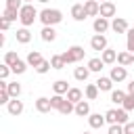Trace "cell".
I'll use <instances>...</instances> for the list:
<instances>
[{
  "label": "cell",
  "instance_id": "52a82bcc",
  "mask_svg": "<svg viewBox=\"0 0 134 134\" xmlns=\"http://www.w3.org/2000/svg\"><path fill=\"white\" fill-rule=\"evenodd\" d=\"M111 29H113L115 34H126L130 27H128V21H126L124 17H113V19H111Z\"/></svg>",
  "mask_w": 134,
  "mask_h": 134
},
{
  "label": "cell",
  "instance_id": "74e56055",
  "mask_svg": "<svg viewBox=\"0 0 134 134\" xmlns=\"http://www.w3.org/2000/svg\"><path fill=\"white\" fill-rule=\"evenodd\" d=\"M107 134H124V124H111Z\"/></svg>",
  "mask_w": 134,
  "mask_h": 134
},
{
  "label": "cell",
  "instance_id": "4fadbf2b",
  "mask_svg": "<svg viewBox=\"0 0 134 134\" xmlns=\"http://www.w3.org/2000/svg\"><path fill=\"white\" fill-rule=\"evenodd\" d=\"M40 38H42L44 42H54V40H57V29H54V25H44L42 31H40Z\"/></svg>",
  "mask_w": 134,
  "mask_h": 134
},
{
  "label": "cell",
  "instance_id": "277c9868",
  "mask_svg": "<svg viewBox=\"0 0 134 134\" xmlns=\"http://www.w3.org/2000/svg\"><path fill=\"white\" fill-rule=\"evenodd\" d=\"M90 48L96 50V52H103L105 48H109V46H107V36H105V34H94V36L90 38Z\"/></svg>",
  "mask_w": 134,
  "mask_h": 134
},
{
  "label": "cell",
  "instance_id": "5bb4252c",
  "mask_svg": "<svg viewBox=\"0 0 134 134\" xmlns=\"http://www.w3.org/2000/svg\"><path fill=\"white\" fill-rule=\"evenodd\" d=\"M36 111H38V113H50V111H52L50 98H46V96H40V98H36Z\"/></svg>",
  "mask_w": 134,
  "mask_h": 134
},
{
  "label": "cell",
  "instance_id": "ab89813d",
  "mask_svg": "<svg viewBox=\"0 0 134 134\" xmlns=\"http://www.w3.org/2000/svg\"><path fill=\"white\" fill-rule=\"evenodd\" d=\"M10 71H13V69H10V65H6V63H2V65H0V80H6Z\"/></svg>",
  "mask_w": 134,
  "mask_h": 134
},
{
  "label": "cell",
  "instance_id": "f6af8a7d",
  "mask_svg": "<svg viewBox=\"0 0 134 134\" xmlns=\"http://www.w3.org/2000/svg\"><path fill=\"white\" fill-rule=\"evenodd\" d=\"M38 2H40V4H46V2H48V0H38Z\"/></svg>",
  "mask_w": 134,
  "mask_h": 134
},
{
  "label": "cell",
  "instance_id": "9c48e42d",
  "mask_svg": "<svg viewBox=\"0 0 134 134\" xmlns=\"http://www.w3.org/2000/svg\"><path fill=\"white\" fill-rule=\"evenodd\" d=\"M94 84L98 86L100 92H111V90H113V80H111L109 75H98V80H96Z\"/></svg>",
  "mask_w": 134,
  "mask_h": 134
},
{
  "label": "cell",
  "instance_id": "e0dca14e",
  "mask_svg": "<svg viewBox=\"0 0 134 134\" xmlns=\"http://www.w3.org/2000/svg\"><path fill=\"white\" fill-rule=\"evenodd\" d=\"M15 38H17L19 44H29V40H31V31H29V27H19L17 34H15Z\"/></svg>",
  "mask_w": 134,
  "mask_h": 134
},
{
  "label": "cell",
  "instance_id": "b9f144b4",
  "mask_svg": "<svg viewBox=\"0 0 134 134\" xmlns=\"http://www.w3.org/2000/svg\"><path fill=\"white\" fill-rule=\"evenodd\" d=\"M124 134H134V121L124 124Z\"/></svg>",
  "mask_w": 134,
  "mask_h": 134
},
{
  "label": "cell",
  "instance_id": "8d00e7d4",
  "mask_svg": "<svg viewBox=\"0 0 134 134\" xmlns=\"http://www.w3.org/2000/svg\"><path fill=\"white\" fill-rule=\"evenodd\" d=\"M128 113H130V111H126L124 107L117 109V124H128V121H130V119H128Z\"/></svg>",
  "mask_w": 134,
  "mask_h": 134
},
{
  "label": "cell",
  "instance_id": "ba28073f",
  "mask_svg": "<svg viewBox=\"0 0 134 134\" xmlns=\"http://www.w3.org/2000/svg\"><path fill=\"white\" fill-rule=\"evenodd\" d=\"M109 77L113 80V82H124L126 77H128V71H126V67H121V65H117V67H111V73H109Z\"/></svg>",
  "mask_w": 134,
  "mask_h": 134
},
{
  "label": "cell",
  "instance_id": "6da1fadb",
  "mask_svg": "<svg viewBox=\"0 0 134 134\" xmlns=\"http://www.w3.org/2000/svg\"><path fill=\"white\" fill-rule=\"evenodd\" d=\"M40 17V13L36 10V6L34 4H23L21 6V10H19V21H21V25L23 27H31L34 25V21Z\"/></svg>",
  "mask_w": 134,
  "mask_h": 134
},
{
  "label": "cell",
  "instance_id": "8fae6325",
  "mask_svg": "<svg viewBox=\"0 0 134 134\" xmlns=\"http://www.w3.org/2000/svg\"><path fill=\"white\" fill-rule=\"evenodd\" d=\"M134 63V52H130V50H121V52H117V65H121V67H130Z\"/></svg>",
  "mask_w": 134,
  "mask_h": 134
},
{
  "label": "cell",
  "instance_id": "1f68e13d",
  "mask_svg": "<svg viewBox=\"0 0 134 134\" xmlns=\"http://www.w3.org/2000/svg\"><path fill=\"white\" fill-rule=\"evenodd\" d=\"M126 50L134 52V27L126 31Z\"/></svg>",
  "mask_w": 134,
  "mask_h": 134
},
{
  "label": "cell",
  "instance_id": "7c38bea8",
  "mask_svg": "<svg viewBox=\"0 0 134 134\" xmlns=\"http://www.w3.org/2000/svg\"><path fill=\"white\" fill-rule=\"evenodd\" d=\"M84 8H86V15H88V17H98V13H100V2H98V0H86V2H84Z\"/></svg>",
  "mask_w": 134,
  "mask_h": 134
},
{
  "label": "cell",
  "instance_id": "e575fe53",
  "mask_svg": "<svg viewBox=\"0 0 134 134\" xmlns=\"http://www.w3.org/2000/svg\"><path fill=\"white\" fill-rule=\"evenodd\" d=\"M17 61H19V54H17L15 50H8V52L4 54V63H6V65H15Z\"/></svg>",
  "mask_w": 134,
  "mask_h": 134
},
{
  "label": "cell",
  "instance_id": "7a4b0ae2",
  "mask_svg": "<svg viewBox=\"0 0 134 134\" xmlns=\"http://www.w3.org/2000/svg\"><path fill=\"white\" fill-rule=\"evenodd\" d=\"M38 19H40L42 25H57V23L63 21V13L59 8H42Z\"/></svg>",
  "mask_w": 134,
  "mask_h": 134
},
{
  "label": "cell",
  "instance_id": "681fc988",
  "mask_svg": "<svg viewBox=\"0 0 134 134\" xmlns=\"http://www.w3.org/2000/svg\"><path fill=\"white\" fill-rule=\"evenodd\" d=\"M84 2H86V0H84Z\"/></svg>",
  "mask_w": 134,
  "mask_h": 134
},
{
  "label": "cell",
  "instance_id": "f35d334b",
  "mask_svg": "<svg viewBox=\"0 0 134 134\" xmlns=\"http://www.w3.org/2000/svg\"><path fill=\"white\" fill-rule=\"evenodd\" d=\"M126 111H132L134 109V94H126V100H124V105H121Z\"/></svg>",
  "mask_w": 134,
  "mask_h": 134
},
{
  "label": "cell",
  "instance_id": "60d3db41",
  "mask_svg": "<svg viewBox=\"0 0 134 134\" xmlns=\"http://www.w3.org/2000/svg\"><path fill=\"white\" fill-rule=\"evenodd\" d=\"M4 2H6V6H8V8H17V10H21V6L25 4L23 0H4Z\"/></svg>",
  "mask_w": 134,
  "mask_h": 134
},
{
  "label": "cell",
  "instance_id": "f546056e",
  "mask_svg": "<svg viewBox=\"0 0 134 134\" xmlns=\"http://www.w3.org/2000/svg\"><path fill=\"white\" fill-rule=\"evenodd\" d=\"M75 111V105L71 103V100H67V96H65V103L61 105V109H59V113H63V115H71Z\"/></svg>",
  "mask_w": 134,
  "mask_h": 134
},
{
  "label": "cell",
  "instance_id": "ac0fdd59",
  "mask_svg": "<svg viewBox=\"0 0 134 134\" xmlns=\"http://www.w3.org/2000/svg\"><path fill=\"white\" fill-rule=\"evenodd\" d=\"M25 61H27V65H29V67H34V69H36V67L44 61V57H42V52H40V50H31V52L27 54V59H25Z\"/></svg>",
  "mask_w": 134,
  "mask_h": 134
},
{
  "label": "cell",
  "instance_id": "d590c367",
  "mask_svg": "<svg viewBox=\"0 0 134 134\" xmlns=\"http://www.w3.org/2000/svg\"><path fill=\"white\" fill-rule=\"evenodd\" d=\"M105 119H107L109 126H111V124H117V109H109V111L105 113Z\"/></svg>",
  "mask_w": 134,
  "mask_h": 134
},
{
  "label": "cell",
  "instance_id": "bcb514c9",
  "mask_svg": "<svg viewBox=\"0 0 134 134\" xmlns=\"http://www.w3.org/2000/svg\"><path fill=\"white\" fill-rule=\"evenodd\" d=\"M23 2H25V4H31V2H34V0H23Z\"/></svg>",
  "mask_w": 134,
  "mask_h": 134
},
{
  "label": "cell",
  "instance_id": "603a6c76",
  "mask_svg": "<svg viewBox=\"0 0 134 134\" xmlns=\"http://www.w3.org/2000/svg\"><path fill=\"white\" fill-rule=\"evenodd\" d=\"M65 96H67V100H71L73 105L80 103V100H84V92H82L80 88H69V92H67Z\"/></svg>",
  "mask_w": 134,
  "mask_h": 134
},
{
  "label": "cell",
  "instance_id": "4dcf8cb0",
  "mask_svg": "<svg viewBox=\"0 0 134 134\" xmlns=\"http://www.w3.org/2000/svg\"><path fill=\"white\" fill-rule=\"evenodd\" d=\"M8 92L13 98H19L21 96V84L19 82H8Z\"/></svg>",
  "mask_w": 134,
  "mask_h": 134
},
{
  "label": "cell",
  "instance_id": "d4e9b609",
  "mask_svg": "<svg viewBox=\"0 0 134 134\" xmlns=\"http://www.w3.org/2000/svg\"><path fill=\"white\" fill-rule=\"evenodd\" d=\"M98 92H100V90H98L96 84H88V86L84 88V96H86L88 100H94V98L98 96Z\"/></svg>",
  "mask_w": 134,
  "mask_h": 134
},
{
  "label": "cell",
  "instance_id": "836d02e7",
  "mask_svg": "<svg viewBox=\"0 0 134 134\" xmlns=\"http://www.w3.org/2000/svg\"><path fill=\"white\" fill-rule=\"evenodd\" d=\"M50 69H52V65H50V61H46V59H44V61H42V63H40V65L36 67V73H40V75H44V73H48Z\"/></svg>",
  "mask_w": 134,
  "mask_h": 134
},
{
  "label": "cell",
  "instance_id": "8992f818",
  "mask_svg": "<svg viewBox=\"0 0 134 134\" xmlns=\"http://www.w3.org/2000/svg\"><path fill=\"white\" fill-rule=\"evenodd\" d=\"M115 13H117V8H115V4H113L111 0H107V2H100V13H98V17L113 19V17H115Z\"/></svg>",
  "mask_w": 134,
  "mask_h": 134
},
{
  "label": "cell",
  "instance_id": "484cf974",
  "mask_svg": "<svg viewBox=\"0 0 134 134\" xmlns=\"http://www.w3.org/2000/svg\"><path fill=\"white\" fill-rule=\"evenodd\" d=\"M27 67H29V65H27V61H23V59H19L15 65H10V69H13V73H15V75L25 73V71H27Z\"/></svg>",
  "mask_w": 134,
  "mask_h": 134
},
{
  "label": "cell",
  "instance_id": "f1b7e54d",
  "mask_svg": "<svg viewBox=\"0 0 134 134\" xmlns=\"http://www.w3.org/2000/svg\"><path fill=\"white\" fill-rule=\"evenodd\" d=\"M50 65H52V69H65V67H67V63L63 61L61 54H52V57H50Z\"/></svg>",
  "mask_w": 134,
  "mask_h": 134
},
{
  "label": "cell",
  "instance_id": "7dc6e473",
  "mask_svg": "<svg viewBox=\"0 0 134 134\" xmlns=\"http://www.w3.org/2000/svg\"><path fill=\"white\" fill-rule=\"evenodd\" d=\"M98 2H107V0H98Z\"/></svg>",
  "mask_w": 134,
  "mask_h": 134
},
{
  "label": "cell",
  "instance_id": "cb8c5ba5",
  "mask_svg": "<svg viewBox=\"0 0 134 134\" xmlns=\"http://www.w3.org/2000/svg\"><path fill=\"white\" fill-rule=\"evenodd\" d=\"M88 75H90L88 65H86V67H75V69H73V77H75L77 82H86V80H88Z\"/></svg>",
  "mask_w": 134,
  "mask_h": 134
},
{
  "label": "cell",
  "instance_id": "30bf717a",
  "mask_svg": "<svg viewBox=\"0 0 134 134\" xmlns=\"http://www.w3.org/2000/svg\"><path fill=\"white\" fill-rule=\"evenodd\" d=\"M23 109H25V105H23V100H19V98H10V103L6 105V111H8L10 115H21Z\"/></svg>",
  "mask_w": 134,
  "mask_h": 134
},
{
  "label": "cell",
  "instance_id": "ffe728a7",
  "mask_svg": "<svg viewBox=\"0 0 134 134\" xmlns=\"http://www.w3.org/2000/svg\"><path fill=\"white\" fill-rule=\"evenodd\" d=\"M100 59L105 61V65H113V63L117 61V50H113V48H105V50L100 52Z\"/></svg>",
  "mask_w": 134,
  "mask_h": 134
},
{
  "label": "cell",
  "instance_id": "5b68a950",
  "mask_svg": "<svg viewBox=\"0 0 134 134\" xmlns=\"http://www.w3.org/2000/svg\"><path fill=\"white\" fill-rule=\"evenodd\" d=\"M92 29H94V34H105V31L111 29V21L107 17H96L94 23H92Z\"/></svg>",
  "mask_w": 134,
  "mask_h": 134
},
{
  "label": "cell",
  "instance_id": "7bdbcfd3",
  "mask_svg": "<svg viewBox=\"0 0 134 134\" xmlns=\"http://www.w3.org/2000/svg\"><path fill=\"white\" fill-rule=\"evenodd\" d=\"M8 27H10V21H8V19H4V17H0V29H2V31H6Z\"/></svg>",
  "mask_w": 134,
  "mask_h": 134
},
{
  "label": "cell",
  "instance_id": "83f0119b",
  "mask_svg": "<svg viewBox=\"0 0 134 134\" xmlns=\"http://www.w3.org/2000/svg\"><path fill=\"white\" fill-rule=\"evenodd\" d=\"M2 17H4V19H8V21L13 23V21H17V19H19V10H17V8H8V6H4Z\"/></svg>",
  "mask_w": 134,
  "mask_h": 134
},
{
  "label": "cell",
  "instance_id": "ee69618b",
  "mask_svg": "<svg viewBox=\"0 0 134 134\" xmlns=\"http://www.w3.org/2000/svg\"><path fill=\"white\" fill-rule=\"evenodd\" d=\"M128 94H134V80H130L128 82V90H126Z\"/></svg>",
  "mask_w": 134,
  "mask_h": 134
},
{
  "label": "cell",
  "instance_id": "44dd1931",
  "mask_svg": "<svg viewBox=\"0 0 134 134\" xmlns=\"http://www.w3.org/2000/svg\"><path fill=\"white\" fill-rule=\"evenodd\" d=\"M86 65H88V69H90V71H94V73H100V71H103V67H105V61H103L100 57H94V59H90Z\"/></svg>",
  "mask_w": 134,
  "mask_h": 134
},
{
  "label": "cell",
  "instance_id": "3957f363",
  "mask_svg": "<svg viewBox=\"0 0 134 134\" xmlns=\"http://www.w3.org/2000/svg\"><path fill=\"white\" fill-rule=\"evenodd\" d=\"M84 54H86V50H84L82 46H77V44H75V46H69L61 57H63V61H65L67 65H71V63L82 61V59H84Z\"/></svg>",
  "mask_w": 134,
  "mask_h": 134
},
{
  "label": "cell",
  "instance_id": "2e32d148",
  "mask_svg": "<svg viewBox=\"0 0 134 134\" xmlns=\"http://www.w3.org/2000/svg\"><path fill=\"white\" fill-rule=\"evenodd\" d=\"M71 17H73V21H84V19H88L86 8H84V2H82V4H73V6H71Z\"/></svg>",
  "mask_w": 134,
  "mask_h": 134
},
{
  "label": "cell",
  "instance_id": "d6986e66",
  "mask_svg": "<svg viewBox=\"0 0 134 134\" xmlns=\"http://www.w3.org/2000/svg\"><path fill=\"white\" fill-rule=\"evenodd\" d=\"M77 117H88L90 115V103L88 100H80L75 103V111H73Z\"/></svg>",
  "mask_w": 134,
  "mask_h": 134
},
{
  "label": "cell",
  "instance_id": "c3c4849f",
  "mask_svg": "<svg viewBox=\"0 0 134 134\" xmlns=\"http://www.w3.org/2000/svg\"><path fill=\"white\" fill-rule=\"evenodd\" d=\"M84 134H90V132H84Z\"/></svg>",
  "mask_w": 134,
  "mask_h": 134
},
{
  "label": "cell",
  "instance_id": "d6a6232c",
  "mask_svg": "<svg viewBox=\"0 0 134 134\" xmlns=\"http://www.w3.org/2000/svg\"><path fill=\"white\" fill-rule=\"evenodd\" d=\"M63 103H65V96H63V94H52V96H50V105H52V109L59 111Z\"/></svg>",
  "mask_w": 134,
  "mask_h": 134
},
{
  "label": "cell",
  "instance_id": "9a60e30c",
  "mask_svg": "<svg viewBox=\"0 0 134 134\" xmlns=\"http://www.w3.org/2000/svg\"><path fill=\"white\" fill-rule=\"evenodd\" d=\"M105 121H107V119H105V115H100V113H90V115H88V126L94 128V130L103 128Z\"/></svg>",
  "mask_w": 134,
  "mask_h": 134
},
{
  "label": "cell",
  "instance_id": "4316f807",
  "mask_svg": "<svg viewBox=\"0 0 134 134\" xmlns=\"http://www.w3.org/2000/svg\"><path fill=\"white\" fill-rule=\"evenodd\" d=\"M126 94L128 92H124V90H111V103H115V105H124V100H126Z\"/></svg>",
  "mask_w": 134,
  "mask_h": 134
},
{
  "label": "cell",
  "instance_id": "7402d4cb",
  "mask_svg": "<svg viewBox=\"0 0 134 134\" xmlns=\"http://www.w3.org/2000/svg\"><path fill=\"white\" fill-rule=\"evenodd\" d=\"M52 90H54V94H67L69 92V84H67V80H57L54 84H52Z\"/></svg>",
  "mask_w": 134,
  "mask_h": 134
}]
</instances>
